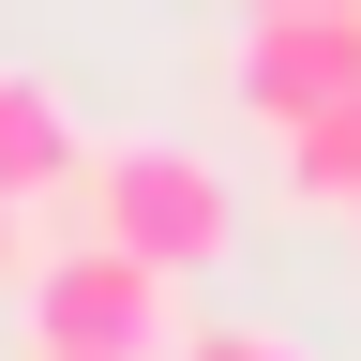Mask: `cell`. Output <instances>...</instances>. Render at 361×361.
<instances>
[{"mask_svg": "<svg viewBox=\"0 0 361 361\" xmlns=\"http://www.w3.org/2000/svg\"><path fill=\"white\" fill-rule=\"evenodd\" d=\"M90 226L106 241H135L151 271H211L226 241H241V180H226L211 151H180V135H121V151H90Z\"/></svg>", "mask_w": 361, "mask_h": 361, "instance_id": "obj_1", "label": "cell"}, {"mask_svg": "<svg viewBox=\"0 0 361 361\" xmlns=\"http://www.w3.org/2000/svg\"><path fill=\"white\" fill-rule=\"evenodd\" d=\"M30 346H90V361H166L180 346V271H151L135 241H45L30 256Z\"/></svg>", "mask_w": 361, "mask_h": 361, "instance_id": "obj_2", "label": "cell"}, {"mask_svg": "<svg viewBox=\"0 0 361 361\" xmlns=\"http://www.w3.org/2000/svg\"><path fill=\"white\" fill-rule=\"evenodd\" d=\"M226 90H241V121H271V135L316 121L331 90H361V0H331V16H256Z\"/></svg>", "mask_w": 361, "mask_h": 361, "instance_id": "obj_3", "label": "cell"}, {"mask_svg": "<svg viewBox=\"0 0 361 361\" xmlns=\"http://www.w3.org/2000/svg\"><path fill=\"white\" fill-rule=\"evenodd\" d=\"M75 180H90V121H75V90L30 75V61H0V196L45 211V196H75Z\"/></svg>", "mask_w": 361, "mask_h": 361, "instance_id": "obj_4", "label": "cell"}, {"mask_svg": "<svg viewBox=\"0 0 361 361\" xmlns=\"http://www.w3.org/2000/svg\"><path fill=\"white\" fill-rule=\"evenodd\" d=\"M271 166H286L301 211H361V90H331L316 121H286V135H271Z\"/></svg>", "mask_w": 361, "mask_h": 361, "instance_id": "obj_5", "label": "cell"}, {"mask_svg": "<svg viewBox=\"0 0 361 361\" xmlns=\"http://www.w3.org/2000/svg\"><path fill=\"white\" fill-rule=\"evenodd\" d=\"M166 361H316V346H301V331H271V316H196Z\"/></svg>", "mask_w": 361, "mask_h": 361, "instance_id": "obj_6", "label": "cell"}, {"mask_svg": "<svg viewBox=\"0 0 361 361\" xmlns=\"http://www.w3.org/2000/svg\"><path fill=\"white\" fill-rule=\"evenodd\" d=\"M0 286H30V211L0 196Z\"/></svg>", "mask_w": 361, "mask_h": 361, "instance_id": "obj_7", "label": "cell"}, {"mask_svg": "<svg viewBox=\"0 0 361 361\" xmlns=\"http://www.w3.org/2000/svg\"><path fill=\"white\" fill-rule=\"evenodd\" d=\"M256 16H331V0H256Z\"/></svg>", "mask_w": 361, "mask_h": 361, "instance_id": "obj_8", "label": "cell"}, {"mask_svg": "<svg viewBox=\"0 0 361 361\" xmlns=\"http://www.w3.org/2000/svg\"><path fill=\"white\" fill-rule=\"evenodd\" d=\"M30 361H90V346H30Z\"/></svg>", "mask_w": 361, "mask_h": 361, "instance_id": "obj_9", "label": "cell"}]
</instances>
